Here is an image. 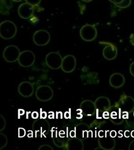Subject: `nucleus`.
Instances as JSON below:
<instances>
[{"mask_svg":"<svg viewBox=\"0 0 134 150\" xmlns=\"http://www.w3.org/2000/svg\"><path fill=\"white\" fill-rule=\"evenodd\" d=\"M17 31L16 26L12 21H5L0 25V35L4 39L13 38L16 34Z\"/></svg>","mask_w":134,"mask_h":150,"instance_id":"nucleus-1","label":"nucleus"},{"mask_svg":"<svg viewBox=\"0 0 134 150\" xmlns=\"http://www.w3.org/2000/svg\"><path fill=\"white\" fill-rule=\"evenodd\" d=\"M80 35L83 40L87 42L93 41L97 36V30L94 25H85L82 27L80 31Z\"/></svg>","mask_w":134,"mask_h":150,"instance_id":"nucleus-2","label":"nucleus"},{"mask_svg":"<svg viewBox=\"0 0 134 150\" xmlns=\"http://www.w3.org/2000/svg\"><path fill=\"white\" fill-rule=\"evenodd\" d=\"M20 54V50L18 47L14 45H11L5 47L3 53V56L5 60L7 62L14 63L18 61Z\"/></svg>","mask_w":134,"mask_h":150,"instance_id":"nucleus-3","label":"nucleus"},{"mask_svg":"<svg viewBox=\"0 0 134 150\" xmlns=\"http://www.w3.org/2000/svg\"><path fill=\"white\" fill-rule=\"evenodd\" d=\"M46 63L52 69H57L61 67L63 59L61 55L57 52H50L46 56Z\"/></svg>","mask_w":134,"mask_h":150,"instance_id":"nucleus-4","label":"nucleus"},{"mask_svg":"<svg viewBox=\"0 0 134 150\" xmlns=\"http://www.w3.org/2000/svg\"><path fill=\"white\" fill-rule=\"evenodd\" d=\"M35 61V54L30 50H26L21 52L18 59L19 65L23 67H29L33 65Z\"/></svg>","mask_w":134,"mask_h":150,"instance_id":"nucleus-5","label":"nucleus"},{"mask_svg":"<svg viewBox=\"0 0 134 150\" xmlns=\"http://www.w3.org/2000/svg\"><path fill=\"white\" fill-rule=\"evenodd\" d=\"M35 94L38 100L42 102H46L52 99L54 92L51 87L46 85H42L38 88Z\"/></svg>","mask_w":134,"mask_h":150,"instance_id":"nucleus-6","label":"nucleus"},{"mask_svg":"<svg viewBox=\"0 0 134 150\" xmlns=\"http://www.w3.org/2000/svg\"><path fill=\"white\" fill-rule=\"evenodd\" d=\"M33 41L38 46L47 45L50 40L49 33L45 30L36 31L33 35Z\"/></svg>","mask_w":134,"mask_h":150,"instance_id":"nucleus-7","label":"nucleus"},{"mask_svg":"<svg viewBox=\"0 0 134 150\" xmlns=\"http://www.w3.org/2000/svg\"><path fill=\"white\" fill-rule=\"evenodd\" d=\"M76 64L77 61L75 56L68 55L63 59L61 68L65 73H71L75 69Z\"/></svg>","mask_w":134,"mask_h":150,"instance_id":"nucleus-8","label":"nucleus"},{"mask_svg":"<svg viewBox=\"0 0 134 150\" xmlns=\"http://www.w3.org/2000/svg\"><path fill=\"white\" fill-rule=\"evenodd\" d=\"M34 13V7L28 3H24L19 5L18 8L19 16L23 19L29 18Z\"/></svg>","mask_w":134,"mask_h":150,"instance_id":"nucleus-9","label":"nucleus"},{"mask_svg":"<svg viewBox=\"0 0 134 150\" xmlns=\"http://www.w3.org/2000/svg\"><path fill=\"white\" fill-rule=\"evenodd\" d=\"M120 110L123 112H130L134 109V100L131 96H122L120 102Z\"/></svg>","mask_w":134,"mask_h":150,"instance_id":"nucleus-10","label":"nucleus"},{"mask_svg":"<svg viewBox=\"0 0 134 150\" xmlns=\"http://www.w3.org/2000/svg\"><path fill=\"white\" fill-rule=\"evenodd\" d=\"M18 91L21 96L27 98L32 96L34 91V88L33 84L31 82L24 81L21 82L19 85Z\"/></svg>","mask_w":134,"mask_h":150,"instance_id":"nucleus-11","label":"nucleus"},{"mask_svg":"<svg viewBox=\"0 0 134 150\" xmlns=\"http://www.w3.org/2000/svg\"><path fill=\"white\" fill-rule=\"evenodd\" d=\"M80 110L85 116H90L93 115L96 110L95 103L90 100H85L80 105Z\"/></svg>","mask_w":134,"mask_h":150,"instance_id":"nucleus-12","label":"nucleus"},{"mask_svg":"<svg viewBox=\"0 0 134 150\" xmlns=\"http://www.w3.org/2000/svg\"><path fill=\"white\" fill-rule=\"evenodd\" d=\"M99 143L100 146L104 150H111L115 147V141L110 135L107 136V134H105V137L99 139Z\"/></svg>","mask_w":134,"mask_h":150,"instance_id":"nucleus-13","label":"nucleus"},{"mask_svg":"<svg viewBox=\"0 0 134 150\" xmlns=\"http://www.w3.org/2000/svg\"><path fill=\"white\" fill-rule=\"evenodd\" d=\"M125 79L124 76L120 73H116L111 75L109 82L112 87L114 88H120L124 84Z\"/></svg>","mask_w":134,"mask_h":150,"instance_id":"nucleus-14","label":"nucleus"},{"mask_svg":"<svg viewBox=\"0 0 134 150\" xmlns=\"http://www.w3.org/2000/svg\"><path fill=\"white\" fill-rule=\"evenodd\" d=\"M107 44L103 50V55L107 60H113L118 55V49L114 45L111 43Z\"/></svg>","mask_w":134,"mask_h":150,"instance_id":"nucleus-15","label":"nucleus"},{"mask_svg":"<svg viewBox=\"0 0 134 150\" xmlns=\"http://www.w3.org/2000/svg\"><path fill=\"white\" fill-rule=\"evenodd\" d=\"M96 110L100 112H105L110 108L111 103L107 98L101 96L97 99L95 102Z\"/></svg>","mask_w":134,"mask_h":150,"instance_id":"nucleus-16","label":"nucleus"},{"mask_svg":"<svg viewBox=\"0 0 134 150\" xmlns=\"http://www.w3.org/2000/svg\"><path fill=\"white\" fill-rule=\"evenodd\" d=\"M67 146L69 150H82L83 148V143L80 139L73 137L69 140Z\"/></svg>","mask_w":134,"mask_h":150,"instance_id":"nucleus-17","label":"nucleus"},{"mask_svg":"<svg viewBox=\"0 0 134 150\" xmlns=\"http://www.w3.org/2000/svg\"><path fill=\"white\" fill-rule=\"evenodd\" d=\"M13 7L11 0H1V14L7 15Z\"/></svg>","mask_w":134,"mask_h":150,"instance_id":"nucleus-18","label":"nucleus"},{"mask_svg":"<svg viewBox=\"0 0 134 150\" xmlns=\"http://www.w3.org/2000/svg\"><path fill=\"white\" fill-rule=\"evenodd\" d=\"M7 143V139L5 135L0 134V149L5 147Z\"/></svg>","mask_w":134,"mask_h":150,"instance_id":"nucleus-19","label":"nucleus"},{"mask_svg":"<svg viewBox=\"0 0 134 150\" xmlns=\"http://www.w3.org/2000/svg\"><path fill=\"white\" fill-rule=\"evenodd\" d=\"M131 3L132 0H124L120 4H116L115 5L117 7L120 8H125L128 7L131 4Z\"/></svg>","mask_w":134,"mask_h":150,"instance_id":"nucleus-20","label":"nucleus"},{"mask_svg":"<svg viewBox=\"0 0 134 150\" xmlns=\"http://www.w3.org/2000/svg\"><path fill=\"white\" fill-rule=\"evenodd\" d=\"M5 125L6 122L4 118L2 116H0V131H2L5 128Z\"/></svg>","mask_w":134,"mask_h":150,"instance_id":"nucleus-21","label":"nucleus"},{"mask_svg":"<svg viewBox=\"0 0 134 150\" xmlns=\"http://www.w3.org/2000/svg\"><path fill=\"white\" fill-rule=\"evenodd\" d=\"M41 1L42 0H25L26 2L34 6L39 4Z\"/></svg>","mask_w":134,"mask_h":150,"instance_id":"nucleus-22","label":"nucleus"},{"mask_svg":"<svg viewBox=\"0 0 134 150\" xmlns=\"http://www.w3.org/2000/svg\"><path fill=\"white\" fill-rule=\"evenodd\" d=\"M26 135V130L23 128H19L18 130V136L19 138H23Z\"/></svg>","mask_w":134,"mask_h":150,"instance_id":"nucleus-23","label":"nucleus"},{"mask_svg":"<svg viewBox=\"0 0 134 150\" xmlns=\"http://www.w3.org/2000/svg\"><path fill=\"white\" fill-rule=\"evenodd\" d=\"M130 74L134 77V62L130 66Z\"/></svg>","mask_w":134,"mask_h":150,"instance_id":"nucleus-24","label":"nucleus"},{"mask_svg":"<svg viewBox=\"0 0 134 150\" xmlns=\"http://www.w3.org/2000/svg\"><path fill=\"white\" fill-rule=\"evenodd\" d=\"M110 135L111 136V137L112 138H115L116 135H117V132H116L115 130H112V131L110 132Z\"/></svg>","mask_w":134,"mask_h":150,"instance_id":"nucleus-25","label":"nucleus"},{"mask_svg":"<svg viewBox=\"0 0 134 150\" xmlns=\"http://www.w3.org/2000/svg\"><path fill=\"white\" fill-rule=\"evenodd\" d=\"M132 120H127V122H128V124L130 125V126L132 127H134V117L133 119H132Z\"/></svg>","mask_w":134,"mask_h":150,"instance_id":"nucleus-26","label":"nucleus"},{"mask_svg":"<svg viewBox=\"0 0 134 150\" xmlns=\"http://www.w3.org/2000/svg\"><path fill=\"white\" fill-rule=\"evenodd\" d=\"M32 117L34 119H37L38 117V113L37 112H34L32 114Z\"/></svg>","mask_w":134,"mask_h":150,"instance_id":"nucleus-27","label":"nucleus"},{"mask_svg":"<svg viewBox=\"0 0 134 150\" xmlns=\"http://www.w3.org/2000/svg\"><path fill=\"white\" fill-rule=\"evenodd\" d=\"M128 150H134V140L132 141V142L130 143Z\"/></svg>","mask_w":134,"mask_h":150,"instance_id":"nucleus-28","label":"nucleus"},{"mask_svg":"<svg viewBox=\"0 0 134 150\" xmlns=\"http://www.w3.org/2000/svg\"><path fill=\"white\" fill-rule=\"evenodd\" d=\"M124 0H114L113 3L114 4H120Z\"/></svg>","mask_w":134,"mask_h":150,"instance_id":"nucleus-29","label":"nucleus"},{"mask_svg":"<svg viewBox=\"0 0 134 150\" xmlns=\"http://www.w3.org/2000/svg\"><path fill=\"white\" fill-rule=\"evenodd\" d=\"M46 117H47L46 112H42L41 113V117H42V118L45 119V118H46Z\"/></svg>","mask_w":134,"mask_h":150,"instance_id":"nucleus-30","label":"nucleus"},{"mask_svg":"<svg viewBox=\"0 0 134 150\" xmlns=\"http://www.w3.org/2000/svg\"><path fill=\"white\" fill-rule=\"evenodd\" d=\"M70 113L69 112H65L64 113V117L66 118H70Z\"/></svg>","mask_w":134,"mask_h":150,"instance_id":"nucleus-31","label":"nucleus"},{"mask_svg":"<svg viewBox=\"0 0 134 150\" xmlns=\"http://www.w3.org/2000/svg\"><path fill=\"white\" fill-rule=\"evenodd\" d=\"M130 135L132 136L133 138H134V130H133V131L130 132Z\"/></svg>","mask_w":134,"mask_h":150,"instance_id":"nucleus-32","label":"nucleus"},{"mask_svg":"<svg viewBox=\"0 0 134 150\" xmlns=\"http://www.w3.org/2000/svg\"><path fill=\"white\" fill-rule=\"evenodd\" d=\"M82 1H84L85 2H89L92 1V0H82Z\"/></svg>","mask_w":134,"mask_h":150,"instance_id":"nucleus-33","label":"nucleus"},{"mask_svg":"<svg viewBox=\"0 0 134 150\" xmlns=\"http://www.w3.org/2000/svg\"><path fill=\"white\" fill-rule=\"evenodd\" d=\"M12 1H13L14 2H21V1L22 0H12Z\"/></svg>","mask_w":134,"mask_h":150,"instance_id":"nucleus-34","label":"nucleus"},{"mask_svg":"<svg viewBox=\"0 0 134 150\" xmlns=\"http://www.w3.org/2000/svg\"><path fill=\"white\" fill-rule=\"evenodd\" d=\"M109 1H110L111 2L113 3V1H114V0H109Z\"/></svg>","mask_w":134,"mask_h":150,"instance_id":"nucleus-35","label":"nucleus"},{"mask_svg":"<svg viewBox=\"0 0 134 150\" xmlns=\"http://www.w3.org/2000/svg\"><path fill=\"white\" fill-rule=\"evenodd\" d=\"M133 116H134V115H133Z\"/></svg>","mask_w":134,"mask_h":150,"instance_id":"nucleus-36","label":"nucleus"}]
</instances>
